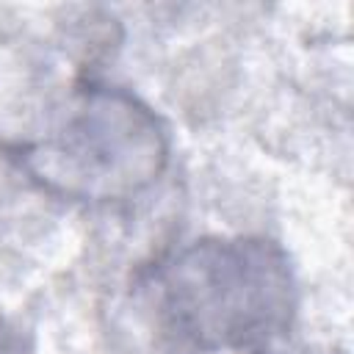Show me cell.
<instances>
[{
	"label": "cell",
	"instance_id": "cell-2",
	"mask_svg": "<svg viewBox=\"0 0 354 354\" xmlns=\"http://www.w3.org/2000/svg\"><path fill=\"white\" fill-rule=\"evenodd\" d=\"M166 158V130L147 105L116 88H88L61 127L25 152V166L64 196L108 202L149 188Z\"/></svg>",
	"mask_w": 354,
	"mask_h": 354
},
{
	"label": "cell",
	"instance_id": "cell-3",
	"mask_svg": "<svg viewBox=\"0 0 354 354\" xmlns=\"http://www.w3.org/2000/svg\"><path fill=\"white\" fill-rule=\"evenodd\" d=\"M268 354H335V351H315V348H288V351H268Z\"/></svg>",
	"mask_w": 354,
	"mask_h": 354
},
{
	"label": "cell",
	"instance_id": "cell-1",
	"mask_svg": "<svg viewBox=\"0 0 354 354\" xmlns=\"http://www.w3.org/2000/svg\"><path fill=\"white\" fill-rule=\"evenodd\" d=\"M155 329L177 354H218L279 337L296 310L288 254L266 238H202L147 277Z\"/></svg>",
	"mask_w": 354,
	"mask_h": 354
}]
</instances>
